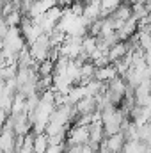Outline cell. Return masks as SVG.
Instances as JSON below:
<instances>
[{
	"label": "cell",
	"instance_id": "6da1fadb",
	"mask_svg": "<svg viewBox=\"0 0 151 153\" xmlns=\"http://www.w3.org/2000/svg\"><path fill=\"white\" fill-rule=\"evenodd\" d=\"M29 52L30 55L36 59V62H41L44 59L50 57V50H52V45H50V39H48V34H41L32 45H29Z\"/></svg>",
	"mask_w": 151,
	"mask_h": 153
},
{
	"label": "cell",
	"instance_id": "7a4b0ae2",
	"mask_svg": "<svg viewBox=\"0 0 151 153\" xmlns=\"http://www.w3.org/2000/svg\"><path fill=\"white\" fill-rule=\"evenodd\" d=\"M124 135L121 134V132H117V134H112V135H107L100 144H101V148H105L109 153H121L123 150V146H124Z\"/></svg>",
	"mask_w": 151,
	"mask_h": 153
},
{
	"label": "cell",
	"instance_id": "3957f363",
	"mask_svg": "<svg viewBox=\"0 0 151 153\" xmlns=\"http://www.w3.org/2000/svg\"><path fill=\"white\" fill-rule=\"evenodd\" d=\"M75 111L78 116L84 114H93L96 111V96H84L75 103Z\"/></svg>",
	"mask_w": 151,
	"mask_h": 153
},
{
	"label": "cell",
	"instance_id": "277c9868",
	"mask_svg": "<svg viewBox=\"0 0 151 153\" xmlns=\"http://www.w3.org/2000/svg\"><path fill=\"white\" fill-rule=\"evenodd\" d=\"M128 43L126 41H117V43H114L112 46L109 48V52H107V55H109V61L110 62H115V61H119L121 57H124L126 53H128Z\"/></svg>",
	"mask_w": 151,
	"mask_h": 153
},
{
	"label": "cell",
	"instance_id": "5b68a950",
	"mask_svg": "<svg viewBox=\"0 0 151 153\" xmlns=\"http://www.w3.org/2000/svg\"><path fill=\"white\" fill-rule=\"evenodd\" d=\"M103 139H105V132H103V121H101V119H98V121H93V123L89 125V143L100 144Z\"/></svg>",
	"mask_w": 151,
	"mask_h": 153
},
{
	"label": "cell",
	"instance_id": "8992f818",
	"mask_svg": "<svg viewBox=\"0 0 151 153\" xmlns=\"http://www.w3.org/2000/svg\"><path fill=\"white\" fill-rule=\"evenodd\" d=\"M117 76V70L112 62L107 64V66H101V68H96V73H94V78L100 80V82H110L112 78Z\"/></svg>",
	"mask_w": 151,
	"mask_h": 153
},
{
	"label": "cell",
	"instance_id": "52a82bcc",
	"mask_svg": "<svg viewBox=\"0 0 151 153\" xmlns=\"http://www.w3.org/2000/svg\"><path fill=\"white\" fill-rule=\"evenodd\" d=\"M32 146H34V153H44L50 146L48 144V135L44 132H34Z\"/></svg>",
	"mask_w": 151,
	"mask_h": 153
},
{
	"label": "cell",
	"instance_id": "ba28073f",
	"mask_svg": "<svg viewBox=\"0 0 151 153\" xmlns=\"http://www.w3.org/2000/svg\"><path fill=\"white\" fill-rule=\"evenodd\" d=\"M123 2L124 0H100V4H101V18L110 16Z\"/></svg>",
	"mask_w": 151,
	"mask_h": 153
},
{
	"label": "cell",
	"instance_id": "9c48e42d",
	"mask_svg": "<svg viewBox=\"0 0 151 153\" xmlns=\"http://www.w3.org/2000/svg\"><path fill=\"white\" fill-rule=\"evenodd\" d=\"M38 75L39 76H46V75H53V61L48 57L44 61L38 62Z\"/></svg>",
	"mask_w": 151,
	"mask_h": 153
},
{
	"label": "cell",
	"instance_id": "30bf717a",
	"mask_svg": "<svg viewBox=\"0 0 151 153\" xmlns=\"http://www.w3.org/2000/svg\"><path fill=\"white\" fill-rule=\"evenodd\" d=\"M112 16H115V18H119V20H123V22H126L130 16H132V5H128V4H121L115 11L112 13Z\"/></svg>",
	"mask_w": 151,
	"mask_h": 153
},
{
	"label": "cell",
	"instance_id": "8fae6325",
	"mask_svg": "<svg viewBox=\"0 0 151 153\" xmlns=\"http://www.w3.org/2000/svg\"><path fill=\"white\" fill-rule=\"evenodd\" d=\"M7 30H9V25H7V22H5L4 18H0V39L5 38Z\"/></svg>",
	"mask_w": 151,
	"mask_h": 153
},
{
	"label": "cell",
	"instance_id": "7c38bea8",
	"mask_svg": "<svg viewBox=\"0 0 151 153\" xmlns=\"http://www.w3.org/2000/svg\"><path fill=\"white\" fill-rule=\"evenodd\" d=\"M7 117H9V112H7V111H4V109H0V130H2V126L5 125Z\"/></svg>",
	"mask_w": 151,
	"mask_h": 153
}]
</instances>
